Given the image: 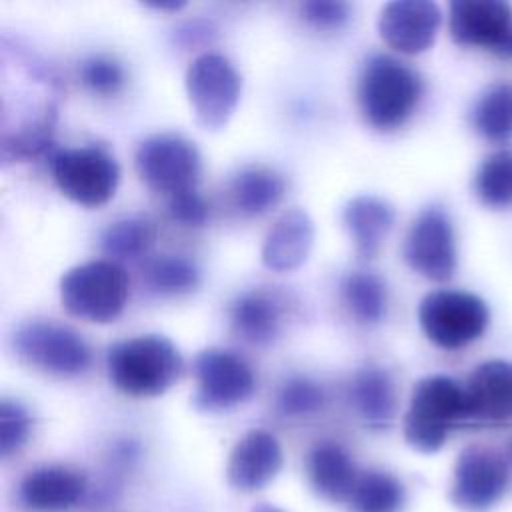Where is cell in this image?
<instances>
[{
    "instance_id": "obj_32",
    "label": "cell",
    "mask_w": 512,
    "mask_h": 512,
    "mask_svg": "<svg viewBox=\"0 0 512 512\" xmlns=\"http://www.w3.org/2000/svg\"><path fill=\"white\" fill-rule=\"evenodd\" d=\"M80 78L98 94H114L124 82V70L112 56L94 54L82 62Z\"/></svg>"
},
{
    "instance_id": "obj_13",
    "label": "cell",
    "mask_w": 512,
    "mask_h": 512,
    "mask_svg": "<svg viewBox=\"0 0 512 512\" xmlns=\"http://www.w3.org/2000/svg\"><path fill=\"white\" fill-rule=\"evenodd\" d=\"M452 40L512 58V8L500 0H454L448 6Z\"/></svg>"
},
{
    "instance_id": "obj_26",
    "label": "cell",
    "mask_w": 512,
    "mask_h": 512,
    "mask_svg": "<svg viewBox=\"0 0 512 512\" xmlns=\"http://www.w3.org/2000/svg\"><path fill=\"white\" fill-rule=\"evenodd\" d=\"M342 296L360 324H376L386 314V286L374 272H350L342 282Z\"/></svg>"
},
{
    "instance_id": "obj_14",
    "label": "cell",
    "mask_w": 512,
    "mask_h": 512,
    "mask_svg": "<svg viewBox=\"0 0 512 512\" xmlns=\"http://www.w3.org/2000/svg\"><path fill=\"white\" fill-rule=\"evenodd\" d=\"M442 12L432 0H392L380 8L378 34L398 52L418 54L432 46Z\"/></svg>"
},
{
    "instance_id": "obj_29",
    "label": "cell",
    "mask_w": 512,
    "mask_h": 512,
    "mask_svg": "<svg viewBox=\"0 0 512 512\" xmlns=\"http://www.w3.org/2000/svg\"><path fill=\"white\" fill-rule=\"evenodd\" d=\"M474 190L490 208L512 206V150H498L484 158L474 176Z\"/></svg>"
},
{
    "instance_id": "obj_37",
    "label": "cell",
    "mask_w": 512,
    "mask_h": 512,
    "mask_svg": "<svg viewBox=\"0 0 512 512\" xmlns=\"http://www.w3.org/2000/svg\"><path fill=\"white\" fill-rule=\"evenodd\" d=\"M508 458H510V462H512V440H510V444H508Z\"/></svg>"
},
{
    "instance_id": "obj_10",
    "label": "cell",
    "mask_w": 512,
    "mask_h": 512,
    "mask_svg": "<svg viewBox=\"0 0 512 512\" xmlns=\"http://www.w3.org/2000/svg\"><path fill=\"white\" fill-rule=\"evenodd\" d=\"M506 458L488 446H466L454 464L448 498L462 512H490L506 494Z\"/></svg>"
},
{
    "instance_id": "obj_5",
    "label": "cell",
    "mask_w": 512,
    "mask_h": 512,
    "mask_svg": "<svg viewBox=\"0 0 512 512\" xmlns=\"http://www.w3.org/2000/svg\"><path fill=\"white\" fill-rule=\"evenodd\" d=\"M490 320L482 298L464 290H432L418 304V322L430 342L456 350L478 340Z\"/></svg>"
},
{
    "instance_id": "obj_7",
    "label": "cell",
    "mask_w": 512,
    "mask_h": 512,
    "mask_svg": "<svg viewBox=\"0 0 512 512\" xmlns=\"http://www.w3.org/2000/svg\"><path fill=\"white\" fill-rule=\"evenodd\" d=\"M50 170L60 192L82 206L108 202L120 180L116 158L94 144L56 150L50 156Z\"/></svg>"
},
{
    "instance_id": "obj_28",
    "label": "cell",
    "mask_w": 512,
    "mask_h": 512,
    "mask_svg": "<svg viewBox=\"0 0 512 512\" xmlns=\"http://www.w3.org/2000/svg\"><path fill=\"white\" fill-rule=\"evenodd\" d=\"M144 280L158 294H186L200 282L196 264L178 254H158L144 262Z\"/></svg>"
},
{
    "instance_id": "obj_17",
    "label": "cell",
    "mask_w": 512,
    "mask_h": 512,
    "mask_svg": "<svg viewBox=\"0 0 512 512\" xmlns=\"http://www.w3.org/2000/svg\"><path fill=\"white\" fill-rule=\"evenodd\" d=\"M86 494V476L68 466L30 470L18 488L20 502L32 512H64L80 504Z\"/></svg>"
},
{
    "instance_id": "obj_4",
    "label": "cell",
    "mask_w": 512,
    "mask_h": 512,
    "mask_svg": "<svg viewBox=\"0 0 512 512\" xmlns=\"http://www.w3.org/2000/svg\"><path fill=\"white\" fill-rule=\"evenodd\" d=\"M128 298V274L110 260H88L68 268L60 278L62 306L76 318L88 322L114 320Z\"/></svg>"
},
{
    "instance_id": "obj_21",
    "label": "cell",
    "mask_w": 512,
    "mask_h": 512,
    "mask_svg": "<svg viewBox=\"0 0 512 512\" xmlns=\"http://www.w3.org/2000/svg\"><path fill=\"white\" fill-rule=\"evenodd\" d=\"M350 402L366 426L388 428L396 414L392 376L382 366L360 368L350 382Z\"/></svg>"
},
{
    "instance_id": "obj_33",
    "label": "cell",
    "mask_w": 512,
    "mask_h": 512,
    "mask_svg": "<svg viewBox=\"0 0 512 512\" xmlns=\"http://www.w3.org/2000/svg\"><path fill=\"white\" fill-rule=\"evenodd\" d=\"M208 212V202L196 188L168 196V214L180 226H202L208 220Z\"/></svg>"
},
{
    "instance_id": "obj_20",
    "label": "cell",
    "mask_w": 512,
    "mask_h": 512,
    "mask_svg": "<svg viewBox=\"0 0 512 512\" xmlns=\"http://www.w3.org/2000/svg\"><path fill=\"white\" fill-rule=\"evenodd\" d=\"M358 476L350 454L336 442H320L308 454L310 484L328 502L348 504Z\"/></svg>"
},
{
    "instance_id": "obj_11",
    "label": "cell",
    "mask_w": 512,
    "mask_h": 512,
    "mask_svg": "<svg viewBox=\"0 0 512 512\" xmlns=\"http://www.w3.org/2000/svg\"><path fill=\"white\" fill-rule=\"evenodd\" d=\"M192 372L196 378V392L192 404L204 412H220L234 408L248 400L254 392L256 380L236 352L226 348H204L194 356Z\"/></svg>"
},
{
    "instance_id": "obj_36",
    "label": "cell",
    "mask_w": 512,
    "mask_h": 512,
    "mask_svg": "<svg viewBox=\"0 0 512 512\" xmlns=\"http://www.w3.org/2000/svg\"><path fill=\"white\" fill-rule=\"evenodd\" d=\"M250 512H284V510H282V508H278V506H274V504H266V502H262V504L254 506Z\"/></svg>"
},
{
    "instance_id": "obj_31",
    "label": "cell",
    "mask_w": 512,
    "mask_h": 512,
    "mask_svg": "<svg viewBox=\"0 0 512 512\" xmlns=\"http://www.w3.org/2000/svg\"><path fill=\"white\" fill-rule=\"evenodd\" d=\"M32 428V418L28 410L14 400H2L0 404V454L6 458L18 452Z\"/></svg>"
},
{
    "instance_id": "obj_25",
    "label": "cell",
    "mask_w": 512,
    "mask_h": 512,
    "mask_svg": "<svg viewBox=\"0 0 512 512\" xmlns=\"http://www.w3.org/2000/svg\"><path fill=\"white\" fill-rule=\"evenodd\" d=\"M156 236L154 224L144 216H126L110 222L102 236L100 246L110 260H126L138 258L148 252Z\"/></svg>"
},
{
    "instance_id": "obj_23",
    "label": "cell",
    "mask_w": 512,
    "mask_h": 512,
    "mask_svg": "<svg viewBox=\"0 0 512 512\" xmlns=\"http://www.w3.org/2000/svg\"><path fill=\"white\" fill-rule=\"evenodd\" d=\"M284 178L266 166H246L230 182V198L236 210L254 216L270 210L284 194Z\"/></svg>"
},
{
    "instance_id": "obj_30",
    "label": "cell",
    "mask_w": 512,
    "mask_h": 512,
    "mask_svg": "<svg viewBox=\"0 0 512 512\" xmlns=\"http://www.w3.org/2000/svg\"><path fill=\"white\" fill-rule=\"evenodd\" d=\"M322 404V388L304 376H294L286 380L278 392V408L286 416H308L320 410Z\"/></svg>"
},
{
    "instance_id": "obj_35",
    "label": "cell",
    "mask_w": 512,
    "mask_h": 512,
    "mask_svg": "<svg viewBox=\"0 0 512 512\" xmlns=\"http://www.w3.org/2000/svg\"><path fill=\"white\" fill-rule=\"evenodd\" d=\"M148 6L160 8V10H178V8L184 6V2H176V0H172V2H148Z\"/></svg>"
},
{
    "instance_id": "obj_27",
    "label": "cell",
    "mask_w": 512,
    "mask_h": 512,
    "mask_svg": "<svg viewBox=\"0 0 512 512\" xmlns=\"http://www.w3.org/2000/svg\"><path fill=\"white\" fill-rule=\"evenodd\" d=\"M472 122L484 138L492 142L508 140L512 136V84L490 86L474 104Z\"/></svg>"
},
{
    "instance_id": "obj_6",
    "label": "cell",
    "mask_w": 512,
    "mask_h": 512,
    "mask_svg": "<svg viewBox=\"0 0 512 512\" xmlns=\"http://www.w3.org/2000/svg\"><path fill=\"white\" fill-rule=\"evenodd\" d=\"M184 86L196 122L206 130H220L236 110L242 80L224 54L202 52L188 64Z\"/></svg>"
},
{
    "instance_id": "obj_34",
    "label": "cell",
    "mask_w": 512,
    "mask_h": 512,
    "mask_svg": "<svg viewBox=\"0 0 512 512\" xmlns=\"http://www.w3.org/2000/svg\"><path fill=\"white\" fill-rule=\"evenodd\" d=\"M306 22L316 28H338L348 20V4L340 0H308L300 6Z\"/></svg>"
},
{
    "instance_id": "obj_16",
    "label": "cell",
    "mask_w": 512,
    "mask_h": 512,
    "mask_svg": "<svg viewBox=\"0 0 512 512\" xmlns=\"http://www.w3.org/2000/svg\"><path fill=\"white\" fill-rule=\"evenodd\" d=\"M468 422L500 424L512 420V364L488 360L476 366L466 386Z\"/></svg>"
},
{
    "instance_id": "obj_22",
    "label": "cell",
    "mask_w": 512,
    "mask_h": 512,
    "mask_svg": "<svg viewBox=\"0 0 512 512\" xmlns=\"http://www.w3.org/2000/svg\"><path fill=\"white\" fill-rule=\"evenodd\" d=\"M234 332L250 344L272 342L282 326V302L266 290L242 292L230 306Z\"/></svg>"
},
{
    "instance_id": "obj_19",
    "label": "cell",
    "mask_w": 512,
    "mask_h": 512,
    "mask_svg": "<svg viewBox=\"0 0 512 512\" xmlns=\"http://www.w3.org/2000/svg\"><path fill=\"white\" fill-rule=\"evenodd\" d=\"M342 218L356 254L362 258H374L392 230L394 208L380 196L358 194L346 202Z\"/></svg>"
},
{
    "instance_id": "obj_18",
    "label": "cell",
    "mask_w": 512,
    "mask_h": 512,
    "mask_svg": "<svg viewBox=\"0 0 512 512\" xmlns=\"http://www.w3.org/2000/svg\"><path fill=\"white\" fill-rule=\"evenodd\" d=\"M314 246V222L308 212L290 208L278 216L262 242V262L276 272H288L306 262Z\"/></svg>"
},
{
    "instance_id": "obj_24",
    "label": "cell",
    "mask_w": 512,
    "mask_h": 512,
    "mask_svg": "<svg viewBox=\"0 0 512 512\" xmlns=\"http://www.w3.org/2000/svg\"><path fill=\"white\" fill-rule=\"evenodd\" d=\"M404 500V486L396 476L368 470L358 476L348 504L352 512H400Z\"/></svg>"
},
{
    "instance_id": "obj_1",
    "label": "cell",
    "mask_w": 512,
    "mask_h": 512,
    "mask_svg": "<svg viewBox=\"0 0 512 512\" xmlns=\"http://www.w3.org/2000/svg\"><path fill=\"white\" fill-rule=\"evenodd\" d=\"M106 372L110 382L128 396H160L178 380L182 356L166 336L142 334L108 348Z\"/></svg>"
},
{
    "instance_id": "obj_12",
    "label": "cell",
    "mask_w": 512,
    "mask_h": 512,
    "mask_svg": "<svg viewBox=\"0 0 512 512\" xmlns=\"http://www.w3.org/2000/svg\"><path fill=\"white\" fill-rule=\"evenodd\" d=\"M404 260L420 276L444 282L456 270V240L448 214L430 206L424 208L410 224L404 238Z\"/></svg>"
},
{
    "instance_id": "obj_15",
    "label": "cell",
    "mask_w": 512,
    "mask_h": 512,
    "mask_svg": "<svg viewBox=\"0 0 512 512\" xmlns=\"http://www.w3.org/2000/svg\"><path fill=\"white\" fill-rule=\"evenodd\" d=\"M282 460V448L268 430H250L230 450L226 480L234 490L256 492L278 476Z\"/></svg>"
},
{
    "instance_id": "obj_8",
    "label": "cell",
    "mask_w": 512,
    "mask_h": 512,
    "mask_svg": "<svg viewBox=\"0 0 512 512\" xmlns=\"http://www.w3.org/2000/svg\"><path fill=\"white\" fill-rule=\"evenodd\" d=\"M12 348L26 364L54 376H76L90 364V348L70 326L52 320L22 324L12 336Z\"/></svg>"
},
{
    "instance_id": "obj_3",
    "label": "cell",
    "mask_w": 512,
    "mask_h": 512,
    "mask_svg": "<svg viewBox=\"0 0 512 512\" xmlns=\"http://www.w3.org/2000/svg\"><path fill=\"white\" fill-rule=\"evenodd\" d=\"M422 94L420 74L390 54H372L358 76V104L364 118L388 130L400 126Z\"/></svg>"
},
{
    "instance_id": "obj_9",
    "label": "cell",
    "mask_w": 512,
    "mask_h": 512,
    "mask_svg": "<svg viewBox=\"0 0 512 512\" xmlns=\"http://www.w3.org/2000/svg\"><path fill=\"white\" fill-rule=\"evenodd\" d=\"M140 178L168 196L196 188L200 176V152L182 134L158 132L146 136L134 154Z\"/></svg>"
},
{
    "instance_id": "obj_2",
    "label": "cell",
    "mask_w": 512,
    "mask_h": 512,
    "mask_svg": "<svg viewBox=\"0 0 512 512\" xmlns=\"http://www.w3.org/2000/svg\"><path fill=\"white\" fill-rule=\"evenodd\" d=\"M468 422V402L464 386L444 374L420 378L410 394V404L404 414V440L416 452H438L450 430Z\"/></svg>"
}]
</instances>
